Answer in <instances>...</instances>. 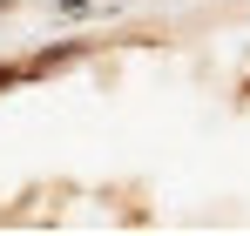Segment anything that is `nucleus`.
Listing matches in <instances>:
<instances>
[{"instance_id": "nucleus-1", "label": "nucleus", "mask_w": 250, "mask_h": 236, "mask_svg": "<svg viewBox=\"0 0 250 236\" xmlns=\"http://www.w3.org/2000/svg\"><path fill=\"white\" fill-rule=\"evenodd\" d=\"M14 81H21V68H0V88H14Z\"/></svg>"}]
</instances>
